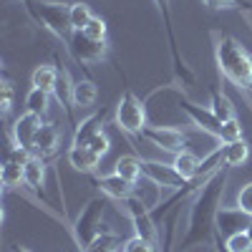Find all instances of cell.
I'll use <instances>...</instances> for the list:
<instances>
[{
    "label": "cell",
    "mask_w": 252,
    "mask_h": 252,
    "mask_svg": "<svg viewBox=\"0 0 252 252\" xmlns=\"http://www.w3.org/2000/svg\"><path fill=\"white\" fill-rule=\"evenodd\" d=\"M124 207H126V215H129V220H131V224H134V235L149 240V242L159 250V245H161V232H159L157 220H154V215H152V207L141 199V194L129 197V199L124 202Z\"/></svg>",
    "instance_id": "cell-7"
},
{
    "label": "cell",
    "mask_w": 252,
    "mask_h": 252,
    "mask_svg": "<svg viewBox=\"0 0 252 252\" xmlns=\"http://www.w3.org/2000/svg\"><path fill=\"white\" fill-rule=\"evenodd\" d=\"M207 8L212 10H229V8H245V0H202Z\"/></svg>",
    "instance_id": "cell-36"
},
{
    "label": "cell",
    "mask_w": 252,
    "mask_h": 252,
    "mask_svg": "<svg viewBox=\"0 0 252 252\" xmlns=\"http://www.w3.org/2000/svg\"><path fill=\"white\" fill-rule=\"evenodd\" d=\"M114 124L116 129L126 136H141L146 124V103L126 86L124 94L119 96V103H116V111H114Z\"/></svg>",
    "instance_id": "cell-6"
},
{
    "label": "cell",
    "mask_w": 252,
    "mask_h": 252,
    "mask_svg": "<svg viewBox=\"0 0 252 252\" xmlns=\"http://www.w3.org/2000/svg\"><path fill=\"white\" fill-rule=\"evenodd\" d=\"M114 172L124 179H129V182H139L141 177V159L136 154H124L116 159V166H114Z\"/></svg>",
    "instance_id": "cell-25"
},
{
    "label": "cell",
    "mask_w": 252,
    "mask_h": 252,
    "mask_svg": "<svg viewBox=\"0 0 252 252\" xmlns=\"http://www.w3.org/2000/svg\"><path fill=\"white\" fill-rule=\"evenodd\" d=\"M103 124H106V111H94L91 116H86L83 121H78V126L73 129V144L71 146H89V141L103 131Z\"/></svg>",
    "instance_id": "cell-17"
},
{
    "label": "cell",
    "mask_w": 252,
    "mask_h": 252,
    "mask_svg": "<svg viewBox=\"0 0 252 252\" xmlns=\"http://www.w3.org/2000/svg\"><path fill=\"white\" fill-rule=\"evenodd\" d=\"M48 101H51V94L48 91L31 89L28 96H26V111L38 114V116H46L48 114Z\"/></svg>",
    "instance_id": "cell-28"
},
{
    "label": "cell",
    "mask_w": 252,
    "mask_h": 252,
    "mask_svg": "<svg viewBox=\"0 0 252 252\" xmlns=\"http://www.w3.org/2000/svg\"><path fill=\"white\" fill-rule=\"evenodd\" d=\"M177 222H179V207L172 209L166 215V222H164V235H161V245L157 252H174V242H177Z\"/></svg>",
    "instance_id": "cell-26"
},
{
    "label": "cell",
    "mask_w": 252,
    "mask_h": 252,
    "mask_svg": "<svg viewBox=\"0 0 252 252\" xmlns=\"http://www.w3.org/2000/svg\"><path fill=\"white\" fill-rule=\"evenodd\" d=\"M212 245H215V252H229V250H227V245H224V237H220V235H215Z\"/></svg>",
    "instance_id": "cell-37"
},
{
    "label": "cell",
    "mask_w": 252,
    "mask_h": 252,
    "mask_svg": "<svg viewBox=\"0 0 252 252\" xmlns=\"http://www.w3.org/2000/svg\"><path fill=\"white\" fill-rule=\"evenodd\" d=\"M61 149V131L53 121H46L40 126V131L35 136V144H33V154L40 157V159H53L56 152Z\"/></svg>",
    "instance_id": "cell-16"
},
{
    "label": "cell",
    "mask_w": 252,
    "mask_h": 252,
    "mask_svg": "<svg viewBox=\"0 0 252 252\" xmlns=\"http://www.w3.org/2000/svg\"><path fill=\"white\" fill-rule=\"evenodd\" d=\"M89 146L98 154V157H106L109 154V149H111V141H109V134L106 131H101V134H96L91 141H89Z\"/></svg>",
    "instance_id": "cell-35"
},
{
    "label": "cell",
    "mask_w": 252,
    "mask_h": 252,
    "mask_svg": "<svg viewBox=\"0 0 252 252\" xmlns=\"http://www.w3.org/2000/svg\"><path fill=\"white\" fill-rule=\"evenodd\" d=\"M177 106L179 111L187 114V119L192 121L199 131L209 134V136H215L217 141H222V131H224V121H220L212 109H204V106H197V103H192L184 94H177Z\"/></svg>",
    "instance_id": "cell-9"
},
{
    "label": "cell",
    "mask_w": 252,
    "mask_h": 252,
    "mask_svg": "<svg viewBox=\"0 0 252 252\" xmlns=\"http://www.w3.org/2000/svg\"><path fill=\"white\" fill-rule=\"evenodd\" d=\"M141 136L149 144H154L157 149L169 152V154L184 152L187 144H189V136L182 129H174V126H146Z\"/></svg>",
    "instance_id": "cell-10"
},
{
    "label": "cell",
    "mask_w": 252,
    "mask_h": 252,
    "mask_svg": "<svg viewBox=\"0 0 252 252\" xmlns=\"http://www.w3.org/2000/svg\"><path fill=\"white\" fill-rule=\"evenodd\" d=\"M229 182V166H222L220 172H215L207 179V184L197 192V197L192 199L189 207V220H187V229L182 235V252L192 250V247H202L215 240V220L220 212V204L224 197V189Z\"/></svg>",
    "instance_id": "cell-1"
},
{
    "label": "cell",
    "mask_w": 252,
    "mask_h": 252,
    "mask_svg": "<svg viewBox=\"0 0 252 252\" xmlns=\"http://www.w3.org/2000/svg\"><path fill=\"white\" fill-rule=\"evenodd\" d=\"M26 13L43 26L48 33H53L58 40L68 43V38L76 33L71 26V3H58V0H23Z\"/></svg>",
    "instance_id": "cell-3"
},
{
    "label": "cell",
    "mask_w": 252,
    "mask_h": 252,
    "mask_svg": "<svg viewBox=\"0 0 252 252\" xmlns=\"http://www.w3.org/2000/svg\"><path fill=\"white\" fill-rule=\"evenodd\" d=\"M0 91H3V101H0V106H3V116L8 119L10 109H13V98H15V89L13 83L8 78H3V86H0Z\"/></svg>",
    "instance_id": "cell-34"
},
{
    "label": "cell",
    "mask_w": 252,
    "mask_h": 252,
    "mask_svg": "<svg viewBox=\"0 0 252 252\" xmlns=\"http://www.w3.org/2000/svg\"><path fill=\"white\" fill-rule=\"evenodd\" d=\"M222 152H224V166H229V169H235V166H242V164L250 159V146H247L245 139L222 144Z\"/></svg>",
    "instance_id": "cell-24"
},
{
    "label": "cell",
    "mask_w": 252,
    "mask_h": 252,
    "mask_svg": "<svg viewBox=\"0 0 252 252\" xmlns=\"http://www.w3.org/2000/svg\"><path fill=\"white\" fill-rule=\"evenodd\" d=\"M124 242H126V240H121L119 235L111 232V229H106V232L98 235L83 252H119V250L124 247Z\"/></svg>",
    "instance_id": "cell-27"
},
{
    "label": "cell",
    "mask_w": 252,
    "mask_h": 252,
    "mask_svg": "<svg viewBox=\"0 0 252 252\" xmlns=\"http://www.w3.org/2000/svg\"><path fill=\"white\" fill-rule=\"evenodd\" d=\"M159 15L164 18V28H166V40H169V53H172V86H164V89H174V91H189L197 83L194 71L187 66V61L179 53L177 46V35H174V20H172V0H154Z\"/></svg>",
    "instance_id": "cell-5"
},
{
    "label": "cell",
    "mask_w": 252,
    "mask_h": 252,
    "mask_svg": "<svg viewBox=\"0 0 252 252\" xmlns=\"http://www.w3.org/2000/svg\"><path fill=\"white\" fill-rule=\"evenodd\" d=\"M119 252H121V250H119Z\"/></svg>",
    "instance_id": "cell-41"
},
{
    "label": "cell",
    "mask_w": 252,
    "mask_h": 252,
    "mask_svg": "<svg viewBox=\"0 0 252 252\" xmlns=\"http://www.w3.org/2000/svg\"><path fill=\"white\" fill-rule=\"evenodd\" d=\"M250 222H252V217L247 212H242L240 207H220L217 220H215V235L227 240L237 232H245Z\"/></svg>",
    "instance_id": "cell-13"
},
{
    "label": "cell",
    "mask_w": 252,
    "mask_h": 252,
    "mask_svg": "<svg viewBox=\"0 0 252 252\" xmlns=\"http://www.w3.org/2000/svg\"><path fill=\"white\" fill-rule=\"evenodd\" d=\"M101 159L103 157H98L91 146H71L68 149V164L81 174H96Z\"/></svg>",
    "instance_id": "cell-18"
},
{
    "label": "cell",
    "mask_w": 252,
    "mask_h": 252,
    "mask_svg": "<svg viewBox=\"0 0 252 252\" xmlns=\"http://www.w3.org/2000/svg\"><path fill=\"white\" fill-rule=\"evenodd\" d=\"M26 187L31 189V192L43 202L46 207H51L48 202V194H46V159L40 157H31L28 164H26Z\"/></svg>",
    "instance_id": "cell-15"
},
{
    "label": "cell",
    "mask_w": 252,
    "mask_h": 252,
    "mask_svg": "<svg viewBox=\"0 0 252 252\" xmlns=\"http://www.w3.org/2000/svg\"><path fill=\"white\" fill-rule=\"evenodd\" d=\"M224 245L229 252H252V240L247 237V232H237L232 237H227Z\"/></svg>",
    "instance_id": "cell-31"
},
{
    "label": "cell",
    "mask_w": 252,
    "mask_h": 252,
    "mask_svg": "<svg viewBox=\"0 0 252 252\" xmlns=\"http://www.w3.org/2000/svg\"><path fill=\"white\" fill-rule=\"evenodd\" d=\"M212 114L220 119V121H232L237 119V111H235V103L229 101V96L222 91V89H212V103H209Z\"/></svg>",
    "instance_id": "cell-23"
},
{
    "label": "cell",
    "mask_w": 252,
    "mask_h": 252,
    "mask_svg": "<svg viewBox=\"0 0 252 252\" xmlns=\"http://www.w3.org/2000/svg\"><path fill=\"white\" fill-rule=\"evenodd\" d=\"M56 83H58V66H48V63H40L31 76V86L40 89V91H48L51 96L56 91Z\"/></svg>",
    "instance_id": "cell-20"
},
{
    "label": "cell",
    "mask_w": 252,
    "mask_h": 252,
    "mask_svg": "<svg viewBox=\"0 0 252 252\" xmlns=\"http://www.w3.org/2000/svg\"><path fill=\"white\" fill-rule=\"evenodd\" d=\"M235 207H240L242 212H247V215L252 217V182H247V184L240 187V192H237V204H235Z\"/></svg>",
    "instance_id": "cell-33"
},
{
    "label": "cell",
    "mask_w": 252,
    "mask_h": 252,
    "mask_svg": "<svg viewBox=\"0 0 252 252\" xmlns=\"http://www.w3.org/2000/svg\"><path fill=\"white\" fill-rule=\"evenodd\" d=\"M20 3H23V0H20Z\"/></svg>",
    "instance_id": "cell-40"
},
{
    "label": "cell",
    "mask_w": 252,
    "mask_h": 252,
    "mask_svg": "<svg viewBox=\"0 0 252 252\" xmlns=\"http://www.w3.org/2000/svg\"><path fill=\"white\" fill-rule=\"evenodd\" d=\"M91 5L89 3H83V0H76V3H71V26L73 31H83L89 23H91Z\"/></svg>",
    "instance_id": "cell-29"
},
{
    "label": "cell",
    "mask_w": 252,
    "mask_h": 252,
    "mask_svg": "<svg viewBox=\"0 0 252 252\" xmlns=\"http://www.w3.org/2000/svg\"><path fill=\"white\" fill-rule=\"evenodd\" d=\"M245 232H247V237H250V240H252V222H250V224H247V229H245Z\"/></svg>",
    "instance_id": "cell-39"
},
{
    "label": "cell",
    "mask_w": 252,
    "mask_h": 252,
    "mask_svg": "<svg viewBox=\"0 0 252 252\" xmlns=\"http://www.w3.org/2000/svg\"><path fill=\"white\" fill-rule=\"evenodd\" d=\"M3 184H5V192H13V189L26 187V164L5 159L3 161Z\"/></svg>",
    "instance_id": "cell-22"
},
{
    "label": "cell",
    "mask_w": 252,
    "mask_h": 252,
    "mask_svg": "<svg viewBox=\"0 0 252 252\" xmlns=\"http://www.w3.org/2000/svg\"><path fill=\"white\" fill-rule=\"evenodd\" d=\"M174 169L184 177V182H189V179H194V177H199V166H202V159L197 157V154H192L189 149H184V152H179V154H174Z\"/></svg>",
    "instance_id": "cell-21"
},
{
    "label": "cell",
    "mask_w": 252,
    "mask_h": 252,
    "mask_svg": "<svg viewBox=\"0 0 252 252\" xmlns=\"http://www.w3.org/2000/svg\"><path fill=\"white\" fill-rule=\"evenodd\" d=\"M43 116L38 114H31L26 111L23 116H18L15 124L10 126V139H13V146H20V149H28L33 152V144H35V136L40 131V126H43Z\"/></svg>",
    "instance_id": "cell-12"
},
{
    "label": "cell",
    "mask_w": 252,
    "mask_h": 252,
    "mask_svg": "<svg viewBox=\"0 0 252 252\" xmlns=\"http://www.w3.org/2000/svg\"><path fill=\"white\" fill-rule=\"evenodd\" d=\"M71 98H73L76 109H91V106H96V101H98V86L91 78H76Z\"/></svg>",
    "instance_id": "cell-19"
},
{
    "label": "cell",
    "mask_w": 252,
    "mask_h": 252,
    "mask_svg": "<svg viewBox=\"0 0 252 252\" xmlns=\"http://www.w3.org/2000/svg\"><path fill=\"white\" fill-rule=\"evenodd\" d=\"M141 177H146L154 187L159 189H177L184 187V177L174 169V164H164V161H149V159H141Z\"/></svg>",
    "instance_id": "cell-11"
},
{
    "label": "cell",
    "mask_w": 252,
    "mask_h": 252,
    "mask_svg": "<svg viewBox=\"0 0 252 252\" xmlns=\"http://www.w3.org/2000/svg\"><path fill=\"white\" fill-rule=\"evenodd\" d=\"M10 252H33V250H28V247H23V245H13Z\"/></svg>",
    "instance_id": "cell-38"
},
{
    "label": "cell",
    "mask_w": 252,
    "mask_h": 252,
    "mask_svg": "<svg viewBox=\"0 0 252 252\" xmlns=\"http://www.w3.org/2000/svg\"><path fill=\"white\" fill-rule=\"evenodd\" d=\"M83 35H89L91 40H109V23L103 20L101 15H94L91 23L81 31Z\"/></svg>",
    "instance_id": "cell-30"
},
{
    "label": "cell",
    "mask_w": 252,
    "mask_h": 252,
    "mask_svg": "<svg viewBox=\"0 0 252 252\" xmlns=\"http://www.w3.org/2000/svg\"><path fill=\"white\" fill-rule=\"evenodd\" d=\"M106 207H109V197H103V194L91 197L86 204L81 207L78 217L71 222L68 232H71V237H73L78 252H83V250H86V247L98 237V235H103V232L109 229L106 224H103V215H106Z\"/></svg>",
    "instance_id": "cell-4"
},
{
    "label": "cell",
    "mask_w": 252,
    "mask_h": 252,
    "mask_svg": "<svg viewBox=\"0 0 252 252\" xmlns=\"http://www.w3.org/2000/svg\"><path fill=\"white\" fill-rule=\"evenodd\" d=\"M209 35H212V51H215V63L220 76L232 83L242 96H247L252 109V56L232 35L220 31H212Z\"/></svg>",
    "instance_id": "cell-2"
},
{
    "label": "cell",
    "mask_w": 252,
    "mask_h": 252,
    "mask_svg": "<svg viewBox=\"0 0 252 252\" xmlns=\"http://www.w3.org/2000/svg\"><path fill=\"white\" fill-rule=\"evenodd\" d=\"M121 252H157V247H154L149 240H144V237H139V235H131L129 240L124 242Z\"/></svg>",
    "instance_id": "cell-32"
},
{
    "label": "cell",
    "mask_w": 252,
    "mask_h": 252,
    "mask_svg": "<svg viewBox=\"0 0 252 252\" xmlns=\"http://www.w3.org/2000/svg\"><path fill=\"white\" fill-rule=\"evenodd\" d=\"M66 51L68 56L81 63L83 68H89L94 66V63H101V61H106L109 58V40H91L89 35H83L81 31H76L71 38H68V43H66Z\"/></svg>",
    "instance_id": "cell-8"
},
{
    "label": "cell",
    "mask_w": 252,
    "mask_h": 252,
    "mask_svg": "<svg viewBox=\"0 0 252 252\" xmlns=\"http://www.w3.org/2000/svg\"><path fill=\"white\" fill-rule=\"evenodd\" d=\"M94 184L101 189V194H103V197H109V199H114V202H126L129 197L136 194V182L124 179V177H119L116 172L94 177Z\"/></svg>",
    "instance_id": "cell-14"
}]
</instances>
